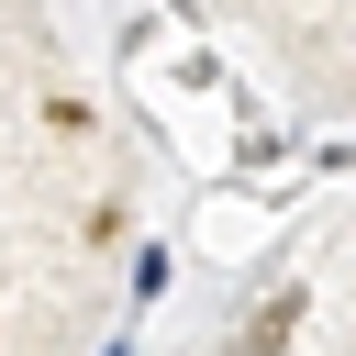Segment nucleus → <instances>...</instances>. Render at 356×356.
<instances>
[{"label": "nucleus", "mask_w": 356, "mask_h": 356, "mask_svg": "<svg viewBox=\"0 0 356 356\" xmlns=\"http://www.w3.org/2000/svg\"><path fill=\"white\" fill-rule=\"evenodd\" d=\"M289 323H300V289H278V300L245 323V356H278V345H289Z\"/></svg>", "instance_id": "1"}]
</instances>
